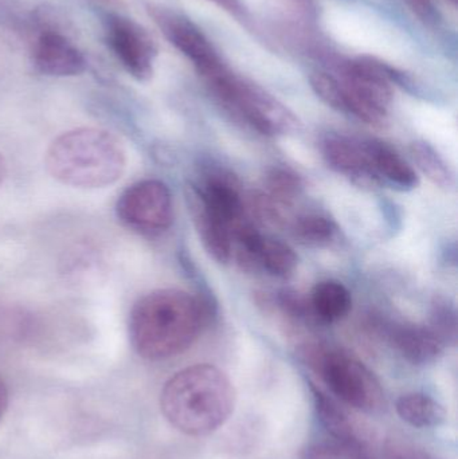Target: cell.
Masks as SVG:
<instances>
[{"instance_id": "1", "label": "cell", "mask_w": 458, "mask_h": 459, "mask_svg": "<svg viewBox=\"0 0 458 459\" xmlns=\"http://www.w3.org/2000/svg\"><path fill=\"white\" fill-rule=\"evenodd\" d=\"M214 316L209 299L179 289H160L134 304L129 336L147 360H166L187 351Z\"/></svg>"}, {"instance_id": "2", "label": "cell", "mask_w": 458, "mask_h": 459, "mask_svg": "<svg viewBox=\"0 0 458 459\" xmlns=\"http://www.w3.org/2000/svg\"><path fill=\"white\" fill-rule=\"evenodd\" d=\"M164 418L180 433L206 437L222 428L236 407V390L225 372L196 364L175 374L161 390Z\"/></svg>"}, {"instance_id": "3", "label": "cell", "mask_w": 458, "mask_h": 459, "mask_svg": "<svg viewBox=\"0 0 458 459\" xmlns=\"http://www.w3.org/2000/svg\"><path fill=\"white\" fill-rule=\"evenodd\" d=\"M125 164V151L117 137L96 128L66 132L46 153L51 177L70 187H107L120 179Z\"/></svg>"}, {"instance_id": "4", "label": "cell", "mask_w": 458, "mask_h": 459, "mask_svg": "<svg viewBox=\"0 0 458 459\" xmlns=\"http://www.w3.org/2000/svg\"><path fill=\"white\" fill-rule=\"evenodd\" d=\"M199 74L228 109L260 134L279 136L298 128V118L289 108L255 83L236 77L222 62Z\"/></svg>"}, {"instance_id": "5", "label": "cell", "mask_w": 458, "mask_h": 459, "mask_svg": "<svg viewBox=\"0 0 458 459\" xmlns=\"http://www.w3.org/2000/svg\"><path fill=\"white\" fill-rule=\"evenodd\" d=\"M306 356L336 398L367 414L384 411L387 403L381 382L355 356L330 348H312Z\"/></svg>"}, {"instance_id": "6", "label": "cell", "mask_w": 458, "mask_h": 459, "mask_svg": "<svg viewBox=\"0 0 458 459\" xmlns=\"http://www.w3.org/2000/svg\"><path fill=\"white\" fill-rule=\"evenodd\" d=\"M392 81H397V74L384 65L362 59L347 62L339 81L344 91V113L374 126L384 123L393 100Z\"/></svg>"}, {"instance_id": "7", "label": "cell", "mask_w": 458, "mask_h": 459, "mask_svg": "<svg viewBox=\"0 0 458 459\" xmlns=\"http://www.w3.org/2000/svg\"><path fill=\"white\" fill-rule=\"evenodd\" d=\"M118 220L143 235H159L174 222L171 191L160 180L134 183L121 194L116 206Z\"/></svg>"}, {"instance_id": "8", "label": "cell", "mask_w": 458, "mask_h": 459, "mask_svg": "<svg viewBox=\"0 0 458 459\" xmlns=\"http://www.w3.org/2000/svg\"><path fill=\"white\" fill-rule=\"evenodd\" d=\"M104 30L108 46L121 66L137 81L150 80L158 56L155 40L150 32L134 19L121 13L108 15Z\"/></svg>"}, {"instance_id": "9", "label": "cell", "mask_w": 458, "mask_h": 459, "mask_svg": "<svg viewBox=\"0 0 458 459\" xmlns=\"http://www.w3.org/2000/svg\"><path fill=\"white\" fill-rule=\"evenodd\" d=\"M35 69L48 77H75L88 67L82 51L61 32L43 31L32 51Z\"/></svg>"}, {"instance_id": "10", "label": "cell", "mask_w": 458, "mask_h": 459, "mask_svg": "<svg viewBox=\"0 0 458 459\" xmlns=\"http://www.w3.org/2000/svg\"><path fill=\"white\" fill-rule=\"evenodd\" d=\"M323 156L328 166L352 182L365 187L381 186V180L376 177L365 140L351 139L341 134H330L323 142Z\"/></svg>"}, {"instance_id": "11", "label": "cell", "mask_w": 458, "mask_h": 459, "mask_svg": "<svg viewBox=\"0 0 458 459\" xmlns=\"http://www.w3.org/2000/svg\"><path fill=\"white\" fill-rule=\"evenodd\" d=\"M150 13L156 24L160 27L164 37L177 50L193 62L196 70L220 59L203 32L187 19L164 8L151 7Z\"/></svg>"}, {"instance_id": "12", "label": "cell", "mask_w": 458, "mask_h": 459, "mask_svg": "<svg viewBox=\"0 0 458 459\" xmlns=\"http://www.w3.org/2000/svg\"><path fill=\"white\" fill-rule=\"evenodd\" d=\"M202 206L228 223L231 229L244 222L245 206L239 193L238 185L231 175L223 171H214L207 175L201 188H194Z\"/></svg>"}, {"instance_id": "13", "label": "cell", "mask_w": 458, "mask_h": 459, "mask_svg": "<svg viewBox=\"0 0 458 459\" xmlns=\"http://www.w3.org/2000/svg\"><path fill=\"white\" fill-rule=\"evenodd\" d=\"M387 336L401 358L416 367L437 363L446 347L429 326L401 324L392 326Z\"/></svg>"}, {"instance_id": "14", "label": "cell", "mask_w": 458, "mask_h": 459, "mask_svg": "<svg viewBox=\"0 0 458 459\" xmlns=\"http://www.w3.org/2000/svg\"><path fill=\"white\" fill-rule=\"evenodd\" d=\"M371 166L382 185H390L400 191H411L419 186L416 169L392 147L381 140H365Z\"/></svg>"}, {"instance_id": "15", "label": "cell", "mask_w": 458, "mask_h": 459, "mask_svg": "<svg viewBox=\"0 0 458 459\" xmlns=\"http://www.w3.org/2000/svg\"><path fill=\"white\" fill-rule=\"evenodd\" d=\"M194 217L196 229L207 253L220 262L228 264L233 255V229L215 215L210 214L194 194Z\"/></svg>"}, {"instance_id": "16", "label": "cell", "mask_w": 458, "mask_h": 459, "mask_svg": "<svg viewBox=\"0 0 458 459\" xmlns=\"http://www.w3.org/2000/svg\"><path fill=\"white\" fill-rule=\"evenodd\" d=\"M309 305L312 315L320 323L333 324L347 317L352 307V297L343 283L325 280L315 285Z\"/></svg>"}, {"instance_id": "17", "label": "cell", "mask_w": 458, "mask_h": 459, "mask_svg": "<svg viewBox=\"0 0 458 459\" xmlns=\"http://www.w3.org/2000/svg\"><path fill=\"white\" fill-rule=\"evenodd\" d=\"M395 410L403 422L416 429L440 428L446 420V410L443 404L422 393L401 396L395 403Z\"/></svg>"}, {"instance_id": "18", "label": "cell", "mask_w": 458, "mask_h": 459, "mask_svg": "<svg viewBox=\"0 0 458 459\" xmlns=\"http://www.w3.org/2000/svg\"><path fill=\"white\" fill-rule=\"evenodd\" d=\"M311 393L317 420L331 438L343 442L360 439L349 415L333 398L315 385H311Z\"/></svg>"}, {"instance_id": "19", "label": "cell", "mask_w": 458, "mask_h": 459, "mask_svg": "<svg viewBox=\"0 0 458 459\" xmlns=\"http://www.w3.org/2000/svg\"><path fill=\"white\" fill-rule=\"evenodd\" d=\"M298 258L287 242L276 238L264 237L258 251L257 266L273 277L288 278L295 273Z\"/></svg>"}, {"instance_id": "20", "label": "cell", "mask_w": 458, "mask_h": 459, "mask_svg": "<svg viewBox=\"0 0 458 459\" xmlns=\"http://www.w3.org/2000/svg\"><path fill=\"white\" fill-rule=\"evenodd\" d=\"M410 153L422 174L441 188L454 186V177L448 163L433 145L427 142H416L410 145Z\"/></svg>"}, {"instance_id": "21", "label": "cell", "mask_w": 458, "mask_h": 459, "mask_svg": "<svg viewBox=\"0 0 458 459\" xmlns=\"http://www.w3.org/2000/svg\"><path fill=\"white\" fill-rule=\"evenodd\" d=\"M292 229L298 242L315 247L333 242L338 230L333 221L320 214H306L296 218Z\"/></svg>"}, {"instance_id": "22", "label": "cell", "mask_w": 458, "mask_h": 459, "mask_svg": "<svg viewBox=\"0 0 458 459\" xmlns=\"http://www.w3.org/2000/svg\"><path fill=\"white\" fill-rule=\"evenodd\" d=\"M268 195L282 206H289L303 193V180L288 169H273L266 177Z\"/></svg>"}, {"instance_id": "23", "label": "cell", "mask_w": 458, "mask_h": 459, "mask_svg": "<svg viewBox=\"0 0 458 459\" xmlns=\"http://www.w3.org/2000/svg\"><path fill=\"white\" fill-rule=\"evenodd\" d=\"M429 328L443 340L444 344L456 342V310L446 299H437L433 302Z\"/></svg>"}, {"instance_id": "24", "label": "cell", "mask_w": 458, "mask_h": 459, "mask_svg": "<svg viewBox=\"0 0 458 459\" xmlns=\"http://www.w3.org/2000/svg\"><path fill=\"white\" fill-rule=\"evenodd\" d=\"M312 89L316 96L322 100L324 104L333 109L344 112L346 110V102H344V91L341 83L335 77L327 73H314L309 77Z\"/></svg>"}, {"instance_id": "25", "label": "cell", "mask_w": 458, "mask_h": 459, "mask_svg": "<svg viewBox=\"0 0 458 459\" xmlns=\"http://www.w3.org/2000/svg\"><path fill=\"white\" fill-rule=\"evenodd\" d=\"M385 458L386 459H443L432 455L421 447L414 446L408 442L390 439L385 444Z\"/></svg>"}, {"instance_id": "26", "label": "cell", "mask_w": 458, "mask_h": 459, "mask_svg": "<svg viewBox=\"0 0 458 459\" xmlns=\"http://www.w3.org/2000/svg\"><path fill=\"white\" fill-rule=\"evenodd\" d=\"M280 307L287 313L289 317L306 318L312 315L311 305L309 301L300 296L295 290H282L279 296ZM314 316V315H312Z\"/></svg>"}, {"instance_id": "27", "label": "cell", "mask_w": 458, "mask_h": 459, "mask_svg": "<svg viewBox=\"0 0 458 459\" xmlns=\"http://www.w3.org/2000/svg\"><path fill=\"white\" fill-rule=\"evenodd\" d=\"M8 402H10L8 388L5 383L3 382L2 377H0V420L4 417L5 411H7Z\"/></svg>"}, {"instance_id": "28", "label": "cell", "mask_w": 458, "mask_h": 459, "mask_svg": "<svg viewBox=\"0 0 458 459\" xmlns=\"http://www.w3.org/2000/svg\"><path fill=\"white\" fill-rule=\"evenodd\" d=\"M212 2L225 8V10L230 11V13H237L241 11V5H239L238 0H212Z\"/></svg>"}, {"instance_id": "29", "label": "cell", "mask_w": 458, "mask_h": 459, "mask_svg": "<svg viewBox=\"0 0 458 459\" xmlns=\"http://www.w3.org/2000/svg\"><path fill=\"white\" fill-rule=\"evenodd\" d=\"M414 7L417 8V11L424 13V15L430 16L432 13V0H413Z\"/></svg>"}, {"instance_id": "30", "label": "cell", "mask_w": 458, "mask_h": 459, "mask_svg": "<svg viewBox=\"0 0 458 459\" xmlns=\"http://www.w3.org/2000/svg\"><path fill=\"white\" fill-rule=\"evenodd\" d=\"M5 175V164L4 160H3L2 155H0V183L4 179Z\"/></svg>"}, {"instance_id": "31", "label": "cell", "mask_w": 458, "mask_h": 459, "mask_svg": "<svg viewBox=\"0 0 458 459\" xmlns=\"http://www.w3.org/2000/svg\"><path fill=\"white\" fill-rule=\"evenodd\" d=\"M449 2L454 3V4H457V0H449Z\"/></svg>"}]
</instances>
